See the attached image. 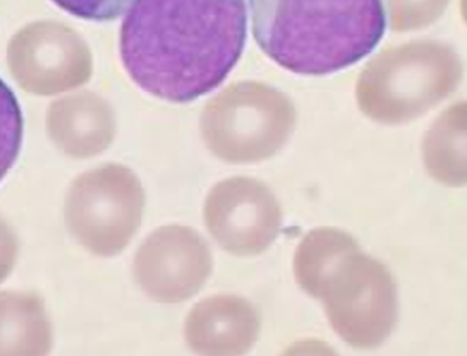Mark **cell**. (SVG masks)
<instances>
[{"mask_svg":"<svg viewBox=\"0 0 467 356\" xmlns=\"http://www.w3.org/2000/svg\"><path fill=\"white\" fill-rule=\"evenodd\" d=\"M250 11L259 48L295 75L358 64L386 33L383 0H250Z\"/></svg>","mask_w":467,"mask_h":356,"instance_id":"obj_2","label":"cell"},{"mask_svg":"<svg viewBox=\"0 0 467 356\" xmlns=\"http://www.w3.org/2000/svg\"><path fill=\"white\" fill-rule=\"evenodd\" d=\"M60 10L79 19L109 22L127 13L136 0H51Z\"/></svg>","mask_w":467,"mask_h":356,"instance_id":"obj_13","label":"cell"},{"mask_svg":"<svg viewBox=\"0 0 467 356\" xmlns=\"http://www.w3.org/2000/svg\"><path fill=\"white\" fill-rule=\"evenodd\" d=\"M204 223L219 247L234 257H256L276 241L283 212L265 183L254 178L225 179L210 190Z\"/></svg>","mask_w":467,"mask_h":356,"instance_id":"obj_6","label":"cell"},{"mask_svg":"<svg viewBox=\"0 0 467 356\" xmlns=\"http://www.w3.org/2000/svg\"><path fill=\"white\" fill-rule=\"evenodd\" d=\"M24 118L13 89L0 78V183L19 158Z\"/></svg>","mask_w":467,"mask_h":356,"instance_id":"obj_11","label":"cell"},{"mask_svg":"<svg viewBox=\"0 0 467 356\" xmlns=\"http://www.w3.org/2000/svg\"><path fill=\"white\" fill-rule=\"evenodd\" d=\"M462 78V59L451 45L412 40L386 48L364 67L357 102L378 124H408L441 104Z\"/></svg>","mask_w":467,"mask_h":356,"instance_id":"obj_3","label":"cell"},{"mask_svg":"<svg viewBox=\"0 0 467 356\" xmlns=\"http://www.w3.org/2000/svg\"><path fill=\"white\" fill-rule=\"evenodd\" d=\"M358 247L355 237L338 228L321 227L308 232L299 243L294 259V273L299 288L312 295L319 277L352 248Z\"/></svg>","mask_w":467,"mask_h":356,"instance_id":"obj_10","label":"cell"},{"mask_svg":"<svg viewBox=\"0 0 467 356\" xmlns=\"http://www.w3.org/2000/svg\"><path fill=\"white\" fill-rule=\"evenodd\" d=\"M310 297L321 299L333 330L355 349L381 346L398 319V292L386 264L355 247L344 253Z\"/></svg>","mask_w":467,"mask_h":356,"instance_id":"obj_5","label":"cell"},{"mask_svg":"<svg viewBox=\"0 0 467 356\" xmlns=\"http://www.w3.org/2000/svg\"><path fill=\"white\" fill-rule=\"evenodd\" d=\"M245 39V0H136L120 28V59L140 89L189 104L224 82Z\"/></svg>","mask_w":467,"mask_h":356,"instance_id":"obj_1","label":"cell"},{"mask_svg":"<svg viewBox=\"0 0 467 356\" xmlns=\"http://www.w3.org/2000/svg\"><path fill=\"white\" fill-rule=\"evenodd\" d=\"M422 159L428 173L448 187L466 183V102L440 114L422 141Z\"/></svg>","mask_w":467,"mask_h":356,"instance_id":"obj_9","label":"cell"},{"mask_svg":"<svg viewBox=\"0 0 467 356\" xmlns=\"http://www.w3.org/2000/svg\"><path fill=\"white\" fill-rule=\"evenodd\" d=\"M199 125L210 153L227 163L252 165L287 144L296 127V109L283 91L244 80L209 100Z\"/></svg>","mask_w":467,"mask_h":356,"instance_id":"obj_4","label":"cell"},{"mask_svg":"<svg viewBox=\"0 0 467 356\" xmlns=\"http://www.w3.org/2000/svg\"><path fill=\"white\" fill-rule=\"evenodd\" d=\"M259 330L256 307L234 295L205 298L185 322L187 342L199 355H244L258 341Z\"/></svg>","mask_w":467,"mask_h":356,"instance_id":"obj_8","label":"cell"},{"mask_svg":"<svg viewBox=\"0 0 467 356\" xmlns=\"http://www.w3.org/2000/svg\"><path fill=\"white\" fill-rule=\"evenodd\" d=\"M213 259L204 237L193 228L167 227L145 250L142 273L154 297L164 301L189 299L204 288Z\"/></svg>","mask_w":467,"mask_h":356,"instance_id":"obj_7","label":"cell"},{"mask_svg":"<svg viewBox=\"0 0 467 356\" xmlns=\"http://www.w3.org/2000/svg\"><path fill=\"white\" fill-rule=\"evenodd\" d=\"M451 0H386L389 24L397 33L418 31L435 24Z\"/></svg>","mask_w":467,"mask_h":356,"instance_id":"obj_12","label":"cell"}]
</instances>
